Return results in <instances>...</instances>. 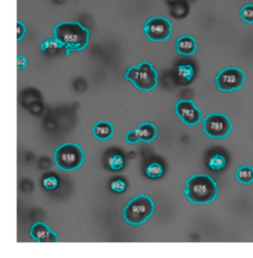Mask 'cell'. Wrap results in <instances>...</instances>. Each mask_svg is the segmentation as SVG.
<instances>
[{
	"mask_svg": "<svg viewBox=\"0 0 253 258\" xmlns=\"http://www.w3.org/2000/svg\"><path fill=\"white\" fill-rule=\"evenodd\" d=\"M175 111L180 120L190 127L198 125L202 120V112L192 100H179L175 105Z\"/></svg>",
	"mask_w": 253,
	"mask_h": 258,
	"instance_id": "cell-9",
	"label": "cell"
},
{
	"mask_svg": "<svg viewBox=\"0 0 253 258\" xmlns=\"http://www.w3.org/2000/svg\"><path fill=\"white\" fill-rule=\"evenodd\" d=\"M126 184L123 180H115L111 183V189L116 193H123L126 190Z\"/></svg>",
	"mask_w": 253,
	"mask_h": 258,
	"instance_id": "cell-22",
	"label": "cell"
},
{
	"mask_svg": "<svg viewBox=\"0 0 253 258\" xmlns=\"http://www.w3.org/2000/svg\"><path fill=\"white\" fill-rule=\"evenodd\" d=\"M30 237L37 243H58V235L42 222L34 224L30 230Z\"/></svg>",
	"mask_w": 253,
	"mask_h": 258,
	"instance_id": "cell-10",
	"label": "cell"
},
{
	"mask_svg": "<svg viewBox=\"0 0 253 258\" xmlns=\"http://www.w3.org/2000/svg\"><path fill=\"white\" fill-rule=\"evenodd\" d=\"M154 212V202L146 195L140 194L131 199L123 210V217L127 224L140 226Z\"/></svg>",
	"mask_w": 253,
	"mask_h": 258,
	"instance_id": "cell-3",
	"label": "cell"
},
{
	"mask_svg": "<svg viewBox=\"0 0 253 258\" xmlns=\"http://www.w3.org/2000/svg\"><path fill=\"white\" fill-rule=\"evenodd\" d=\"M108 163L112 170H121L124 167V158L121 154H114L109 158Z\"/></svg>",
	"mask_w": 253,
	"mask_h": 258,
	"instance_id": "cell-18",
	"label": "cell"
},
{
	"mask_svg": "<svg viewBox=\"0 0 253 258\" xmlns=\"http://www.w3.org/2000/svg\"><path fill=\"white\" fill-rule=\"evenodd\" d=\"M178 74L180 77L190 81L194 75V68L190 65H182L178 66Z\"/></svg>",
	"mask_w": 253,
	"mask_h": 258,
	"instance_id": "cell-19",
	"label": "cell"
},
{
	"mask_svg": "<svg viewBox=\"0 0 253 258\" xmlns=\"http://www.w3.org/2000/svg\"><path fill=\"white\" fill-rule=\"evenodd\" d=\"M241 16L247 23H253V5H246L241 10Z\"/></svg>",
	"mask_w": 253,
	"mask_h": 258,
	"instance_id": "cell-20",
	"label": "cell"
},
{
	"mask_svg": "<svg viewBox=\"0 0 253 258\" xmlns=\"http://www.w3.org/2000/svg\"><path fill=\"white\" fill-rule=\"evenodd\" d=\"M92 132L98 140H108L114 134V127L110 122H98L93 126Z\"/></svg>",
	"mask_w": 253,
	"mask_h": 258,
	"instance_id": "cell-12",
	"label": "cell"
},
{
	"mask_svg": "<svg viewBox=\"0 0 253 258\" xmlns=\"http://www.w3.org/2000/svg\"><path fill=\"white\" fill-rule=\"evenodd\" d=\"M63 47L54 38V39H48L46 40L42 46H41V50L44 53H48V54H52L56 51L59 50H63ZM64 50V49H63Z\"/></svg>",
	"mask_w": 253,
	"mask_h": 258,
	"instance_id": "cell-16",
	"label": "cell"
},
{
	"mask_svg": "<svg viewBox=\"0 0 253 258\" xmlns=\"http://www.w3.org/2000/svg\"><path fill=\"white\" fill-rule=\"evenodd\" d=\"M197 50L196 40L189 35L179 37L176 41V51L182 56H192Z\"/></svg>",
	"mask_w": 253,
	"mask_h": 258,
	"instance_id": "cell-11",
	"label": "cell"
},
{
	"mask_svg": "<svg viewBox=\"0 0 253 258\" xmlns=\"http://www.w3.org/2000/svg\"><path fill=\"white\" fill-rule=\"evenodd\" d=\"M136 133L139 140L143 142H151L157 135V128L152 123H143L136 128Z\"/></svg>",
	"mask_w": 253,
	"mask_h": 258,
	"instance_id": "cell-13",
	"label": "cell"
},
{
	"mask_svg": "<svg viewBox=\"0 0 253 258\" xmlns=\"http://www.w3.org/2000/svg\"><path fill=\"white\" fill-rule=\"evenodd\" d=\"M183 193L192 204H210L218 197V186L211 176L196 174L186 181Z\"/></svg>",
	"mask_w": 253,
	"mask_h": 258,
	"instance_id": "cell-2",
	"label": "cell"
},
{
	"mask_svg": "<svg viewBox=\"0 0 253 258\" xmlns=\"http://www.w3.org/2000/svg\"><path fill=\"white\" fill-rule=\"evenodd\" d=\"M226 158L221 154H216L209 160V166L213 170L223 169L226 166Z\"/></svg>",
	"mask_w": 253,
	"mask_h": 258,
	"instance_id": "cell-17",
	"label": "cell"
},
{
	"mask_svg": "<svg viewBox=\"0 0 253 258\" xmlns=\"http://www.w3.org/2000/svg\"><path fill=\"white\" fill-rule=\"evenodd\" d=\"M142 32L151 42H165L171 37L172 23L166 17H151L145 22Z\"/></svg>",
	"mask_w": 253,
	"mask_h": 258,
	"instance_id": "cell-6",
	"label": "cell"
},
{
	"mask_svg": "<svg viewBox=\"0 0 253 258\" xmlns=\"http://www.w3.org/2000/svg\"><path fill=\"white\" fill-rule=\"evenodd\" d=\"M145 174L149 178H160L163 175V167L158 162H152L146 166Z\"/></svg>",
	"mask_w": 253,
	"mask_h": 258,
	"instance_id": "cell-15",
	"label": "cell"
},
{
	"mask_svg": "<svg viewBox=\"0 0 253 258\" xmlns=\"http://www.w3.org/2000/svg\"><path fill=\"white\" fill-rule=\"evenodd\" d=\"M245 72L237 67H228L220 71L216 77L217 86L221 91L232 92L245 85Z\"/></svg>",
	"mask_w": 253,
	"mask_h": 258,
	"instance_id": "cell-8",
	"label": "cell"
},
{
	"mask_svg": "<svg viewBox=\"0 0 253 258\" xmlns=\"http://www.w3.org/2000/svg\"><path fill=\"white\" fill-rule=\"evenodd\" d=\"M237 179L243 184H251L253 182V168L245 165L240 167L237 172Z\"/></svg>",
	"mask_w": 253,
	"mask_h": 258,
	"instance_id": "cell-14",
	"label": "cell"
},
{
	"mask_svg": "<svg viewBox=\"0 0 253 258\" xmlns=\"http://www.w3.org/2000/svg\"><path fill=\"white\" fill-rule=\"evenodd\" d=\"M126 142L130 143V144H134L137 141H139V137L136 133V130H129L127 131L126 134Z\"/></svg>",
	"mask_w": 253,
	"mask_h": 258,
	"instance_id": "cell-24",
	"label": "cell"
},
{
	"mask_svg": "<svg viewBox=\"0 0 253 258\" xmlns=\"http://www.w3.org/2000/svg\"><path fill=\"white\" fill-rule=\"evenodd\" d=\"M89 30L78 22H62L54 29V38L62 45L66 56L87 48Z\"/></svg>",
	"mask_w": 253,
	"mask_h": 258,
	"instance_id": "cell-1",
	"label": "cell"
},
{
	"mask_svg": "<svg viewBox=\"0 0 253 258\" xmlns=\"http://www.w3.org/2000/svg\"><path fill=\"white\" fill-rule=\"evenodd\" d=\"M27 28L21 21H17V41L20 42L26 35Z\"/></svg>",
	"mask_w": 253,
	"mask_h": 258,
	"instance_id": "cell-23",
	"label": "cell"
},
{
	"mask_svg": "<svg viewBox=\"0 0 253 258\" xmlns=\"http://www.w3.org/2000/svg\"><path fill=\"white\" fill-rule=\"evenodd\" d=\"M203 129L212 138H224L230 134L232 123L226 115L212 113L204 119Z\"/></svg>",
	"mask_w": 253,
	"mask_h": 258,
	"instance_id": "cell-7",
	"label": "cell"
},
{
	"mask_svg": "<svg viewBox=\"0 0 253 258\" xmlns=\"http://www.w3.org/2000/svg\"><path fill=\"white\" fill-rule=\"evenodd\" d=\"M125 77L136 89L141 91H151L156 88L158 83L157 71L148 62H142L137 66L129 67Z\"/></svg>",
	"mask_w": 253,
	"mask_h": 258,
	"instance_id": "cell-4",
	"label": "cell"
},
{
	"mask_svg": "<svg viewBox=\"0 0 253 258\" xmlns=\"http://www.w3.org/2000/svg\"><path fill=\"white\" fill-rule=\"evenodd\" d=\"M85 154L81 146L67 142L60 145L54 154L56 166L63 171H73L81 167Z\"/></svg>",
	"mask_w": 253,
	"mask_h": 258,
	"instance_id": "cell-5",
	"label": "cell"
},
{
	"mask_svg": "<svg viewBox=\"0 0 253 258\" xmlns=\"http://www.w3.org/2000/svg\"><path fill=\"white\" fill-rule=\"evenodd\" d=\"M27 65H28V60L25 57H22V56L17 57V67L19 69H24L27 67Z\"/></svg>",
	"mask_w": 253,
	"mask_h": 258,
	"instance_id": "cell-25",
	"label": "cell"
},
{
	"mask_svg": "<svg viewBox=\"0 0 253 258\" xmlns=\"http://www.w3.org/2000/svg\"><path fill=\"white\" fill-rule=\"evenodd\" d=\"M43 186L48 190H54L59 186V180L54 175L48 176L43 180Z\"/></svg>",
	"mask_w": 253,
	"mask_h": 258,
	"instance_id": "cell-21",
	"label": "cell"
}]
</instances>
